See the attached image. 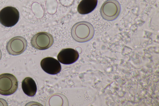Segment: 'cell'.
Here are the masks:
<instances>
[{"instance_id":"cell-6","label":"cell","mask_w":159,"mask_h":106,"mask_svg":"<svg viewBox=\"0 0 159 106\" xmlns=\"http://www.w3.org/2000/svg\"><path fill=\"white\" fill-rule=\"evenodd\" d=\"M27 42L26 39L21 36H16L11 38L8 42L6 49L10 54L19 55L26 49Z\"/></svg>"},{"instance_id":"cell-5","label":"cell","mask_w":159,"mask_h":106,"mask_svg":"<svg viewBox=\"0 0 159 106\" xmlns=\"http://www.w3.org/2000/svg\"><path fill=\"white\" fill-rule=\"evenodd\" d=\"M54 38L52 35L46 32H40L31 38L30 43L32 46L37 49L43 50L50 47L53 44Z\"/></svg>"},{"instance_id":"cell-4","label":"cell","mask_w":159,"mask_h":106,"mask_svg":"<svg viewBox=\"0 0 159 106\" xmlns=\"http://www.w3.org/2000/svg\"><path fill=\"white\" fill-rule=\"evenodd\" d=\"M19 13L16 8L8 6L4 7L0 11V23L7 27H12L18 22Z\"/></svg>"},{"instance_id":"cell-7","label":"cell","mask_w":159,"mask_h":106,"mask_svg":"<svg viewBox=\"0 0 159 106\" xmlns=\"http://www.w3.org/2000/svg\"><path fill=\"white\" fill-rule=\"evenodd\" d=\"M40 65L44 71L51 75L57 74L61 70V66L59 62L51 57H47L42 59Z\"/></svg>"},{"instance_id":"cell-12","label":"cell","mask_w":159,"mask_h":106,"mask_svg":"<svg viewBox=\"0 0 159 106\" xmlns=\"http://www.w3.org/2000/svg\"><path fill=\"white\" fill-rule=\"evenodd\" d=\"M2 52H1V51L0 49V60H1V58H2Z\"/></svg>"},{"instance_id":"cell-1","label":"cell","mask_w":159,"mask_h":106,"mask_svg":"<svg viewBox=\"0 0 159 106\" xmlns=\"http://www.w3.org/2000/svg\"><path fill=\"white\" fill-rule=\"evenodd\" d=\"M71 34L72 38L77 42H85L91 40L94 34L93 25L85 21L79 22L72 27Z\"/></svg>"},{"instance_id":"cell-8","label":"cell","mask_w":159,"mask_h":106,"mask_svg":"<svg viewBox=\"0 0 159 106\" xmlns=\"http://www.w3.org/2000/svg\"><path fill=\"white\" fill-rule=\"evenodd\" d=\"M79 57L78 52L72 48L63 49L57 56V59L60 62L66 65L74 63L78 60Z\"/></svg>"},{"instance_id":"cell-3","label":"cell","mask_w":159,"mask_h":106,"mask_svg":"<svg viewBox=\"0 0 159 106\" xmlns=\"http://www.w3.org/2000/svg\"><path fill=\"white\" fill-rule=\"evenodd\" d=\"M121 10L120 4L116 0H107L101 6L100 13L103 19L112 21L118 16Z\"/></svg>"},{"instance_id":"cell-10","label":"cell","mask_w":159,"mask_h":106,"mask_svg":"<svg viewBox=\"0 0 159 106\" xmlns=\"http://www.w3.org/2000/svg\"><path fill=\"white\" fill-rule=\"evenodd\" d=\"M98 0H82L77 7L79 13L86 14L90 13L96 8Z\"/></svg>"},{"instance_id":"cell-11","label":"cell","mask_w":159,"mask_h":106,"mask_svg":"<svg viewBox=\"0 0 159 106\" xmlns=\"http://www.w3.org/2000/svg\"><path fill=\"white\" fill-rule=\"evenodd\" d=\"M7 101L4 99L0 98V106H8Z\"/></svg>"},{"instance_id":"cell-2","label":"cell","mask_w":159,"mask_h":106,"mask_svg":"<svg viewBox=\"0 0 159 106\" xmlns=\"http://www.w3.org/2000/svg\"><path fill=\"white\" fill-rule=\"evenodd\" d=\"M18 87V81L13 75L4 73L0 75V94L8 95L14 93Z\"/></svg>"},{"instance_id":"cell-9","label":"cell","mask_w":159,"mask_h":106,"mask_svg":"<svg viewBox=\"0 0 159 106\" xmlns=\"http://www.w3.org/2000/svg\"><path fill=\"white\" fill-rule=\"evenodd\" d=\"M21 86L24 93L28 96H33L36 93V84L34 81L30 77H26L23 80Z\"/></svg>"}]
</instances>
